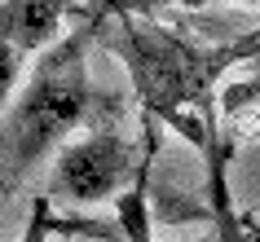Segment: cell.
I'll list each match as a JSON object with an SVG mask.
<instances>
[{"mask_svg": "<svg viewBox=\"0 0 260 242\" xmlns=\"http://www.w3.org/2000/svg\"><path fill=\"white\" fill-rule=\"evenodd\" d=\"M97 44L110 49L133 75L141 123H168L190 146L203 141V123L216 110L225 75L247 62H260V27L234 40L199 44L154 18H110L97 31Z\"/></svg>", "mask_w": 260, "mask_h": 242, "instance_id": "1", "label": "cell"}, {"mask_svg": "<svg viewBox=\"0 0 260 242\" xmlns=\"http://www.w3.org/2000/svg\"><path fill=\"white\" fill-rule=\"evenodd\" d=\"M97 31L102 22L84 18L53 49H44L14 101L0 110V202L14 198L36 167L71 141L75 128H106V115L115 119L123 110L119 97L102 93L88 75V49L97 44Z\"/></svg>", "mask_w": 260, "mask_h": 242, "instance_id": "2", "label": "cell"}, {"mask_svg": "<svg viewBox=\"0 0 260 242\" xmlns=\"http://www.w3.org/2000/svg\"><path fill=\"white\" fill-rule=\"evenodd\" d=\"M154 146H159L154 123H141V150L115 128H88L84 136H75L57 150L44 198L67 202V207H93V202H106V198L115 202L137 181L141 163Z\"/></svg>", "mask_w": 260, "mask_h": 242, "instance_id": "3", "label": "cell"}, {"mask_svg": "<svg viewBox=\"0 0 260 242\" xmlns=\"http://www.w3.org/2000/svg\"><path fill=\"white\" fill-rule=\"evenodd\" d=\"M71 9V0H0V40L22 49L27 57H40L67 36L62 22Z\"/></svg>", "mask_w": 260, "mask_h": 242, "instance_id": "4", "label": "cell"}, {"mask_svg": "<svg viewBox=\"0 0 260 242\" xmlns=\"http://www.w3.org/2000/svg\"><path fill=\"white\" fill-rule=\"evenodd\" d=\"M84 18L93 22H110V18H154L164 5H181L190 9V0H71Z\"/></svg>", "mask_w": 260, "mask_h": 242, "instance_id": "5", "label": "cell"}, {"mask_svg": "<svg viewBox=\"0 0 260 242\" xmlns=\"http://www.w3.org/2000/svg\"><path fill=\"white\" fill-rule=\"evenodd\" d=\"M22 80H27V53L0 40V110L14 101V93L22 88Z\"/></svg>", "mask_w": 260, "mask_h": 242, "instance_id": "6", "label": "cell"}, {"mask_svg": "<svg viewBox=\"0 0 260 242\" xmlns=\"http://www.w3.org/2000/svg\"><path fill=\"white\" fill-rule=\"evenodd\" d=\"M199 5H207V0H190V9H199ZM243 5H260V0H243Z\"/></svg>", "mask_w": 260, "mask_h": 242, "instance_id": "7", "label": "cell"}, {"mask_svg": "<svg viewBox=\"0 0 260 242\" xmlns=\"http://www.w3.org/2000/svg\"><path fill=\"white\" fill-rule=\"evenodd\" d=\"M154 242H159V238H154ZM194 242H216V233H212V238H194Z\"/></svg>", "mask_w": 260, "mask_h": 242, "instance_id": "8", "label": "cell"}]
</instances>
